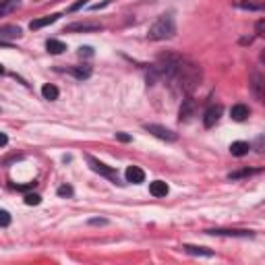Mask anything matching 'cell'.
<instances>
[{
    "mask_svg": "<svg viewBox=\"0 0 265 265\" xmlns=\"http://www.w3.org/2000/svg\"><path fill=\"white\" fill-rule=\"evenodd\" d=\"M149 193L153 195V197H166V195H168V184L164 181H153L149 184Z\"/></svg>",
    "mask_w": 265,
    "mask_h": 265,
    "instance_id": "4fadbf2b",
    "label": "cell"
},
{
    "mask_svg": "<svg viewBox=\"0 0 265 265\" xmlns=\"http://www.w3.org/2000/svg\"><path fill=\"white\" fill-rule=\"evenodd\" d=\"M87 162H89V166H91V170H93V172H98V174L106 176L108 181H112V182H120V181H118V172H116L114 168L106 166L104 162L96 160V158H93V155H87Z\"/></svg>",
    "mask_w": 265,
    "mask_h": 265,
    "instance_id": "3957f363",
    "label": "cell"
},
{
    "mask_svg": "<svg viewBox=\"0 0 265 265\" xmlns=\"http://www.w3.org/2000/svg\"><path fill=\"white\" fill-rule=\"evenodd\" d=\"M71 73L77 77V79H87V77L91 75V66H87V65L75 66V68H71Z\"/></svg>",
    "mask_w": 265,
    "mask_h": 265,
    "instance_id": "ffe728a7",
    "label": "cell"
},
{
    "mask_svg": "<svg viewBox=\"0 0 265 265\" xmlns=\"http://www.w3.org/2000/svg\"><path fill=\"white\" fill-rule=\"evenodd\" d=\"M220 116H222V106L217 104V106H209L207 108V112L203 116V124H205V129H212L217 124V120H220Z\"/></svg>",
    "mask_w": 265,
    "mask_h": 265,
    "instance_id": "5b68a950",
    "label": "cell"
},
{
    "mask_svg": "<svg viewBox=\"0 0 265 265\" xmlns=\"http://www.w3.org/2000/svg\"><path fill=\"white\" fill-rule=\"evenodd\" d=\"M234 4L236 6H243V9H248V11H259L261 6H263L259 0H257V2H251V0H236Z\"/></svg>",
    "mask_w": 265,
    "mask_h": 265,
    "instance_id": "44dd1931",
    "label": "cell"
},
{
    "mask_svg": "<svg viewBox=\"0 0 265 265\" xmlns=\"http://www.w3.org/2000/svg\"><path fill=\"white\" fill-rule=\"evenodd\" d=\"M89 224H106V220H89Z\"/></svg>",
    "mask_w": 265,
    "mask_h": 265,
    "instance_id": "4dcf8cb0",
    "label": "cell"
},
{
    "mask_svg": "<svg viewBox=\"0 0 265 265\" xmlns=\"http://www.w3.org/2000/svg\"><path fill=\"white\" fill-rule=\"evenodd\" d=\"M58 195L60 197H65V195L68 197V195H73V189L71 186H66V184H62V186H58Z\"/></svg>",
    "mask_w": 265,
    "mask_h": 265,
    "instance_id": "cb8c5ba5",
    "label": "cell"
},
{
    "mask_svg": "<svg viewBox=\"0 0 265 265\" xmlns=\"http://www.w3.org/2000/svg\"><path fill=\"white\" fill-rule=\"evenodd\" d=\"M40 201H42V197H40V195H35V193L33 195H31V193L25 195V203L27 205H40Z\"/></svg>",
    "mask_w": 265,
    "mask_h": 265,
    "instance_id": "603a6c76",
    "label": "cell"
},
{
    "mask_svg": "<svg viewBox=\"0 0 265 265\" xmlns=\"http://www.w3.org/2000/svg\"><path fill=\"white\" fill-rule=\"evenodd\" d=\"M21 0H0V17H4V15H11L19 9Z\"/></svg>",
    "mask_w": 265,
    "mask_h": 265,
    "instance_id": "7c38bea8",
    "label": "cell"
},
{
    "mask_svg": "<svg viewBox=\"0 0 265 265\" xmlns=\"http://www.w3.org/2000/svg\"><path fill=\"white\" fill-rule=\"evenodd\" d=\"M207 234H214V236H253L251 230H207Z\"/></svg>",
    "mask_w": 265,
    "mask_h": 265,
    "instance_id": "30bf717a",
    "label": "cell"
},
{
    "mask_svg": "<svg viewBox=\"0 0 265 265\" xmlns=\"http://www.w3.org/2000/svg\"><path fill=\"white\" fill-rule=\"evenodd\" d=\"M85 2H87V0H79V2H75V4H73V6H71V9H68V11L73 13V11H77V9H81V6H83Z\"/></svg>",
    "mask_w": 265,
    "mask_h": 265,
    "instance_id": "83f0119b",
    "label": "cell"
},
{
    "mask_svg": "<svg viewBox=\"0 0 265 265\" xmlns=\"http://www.w3.org/2000/svg\"><path fill=\"white\" fill-rule=\"evenodd\" d=\"M124 178L127 182H132V184H141L145 181V172L139 166H129L127 172H124Z\"/></svg>",
    "mask_w": 265,
    "mask_h": 265,
    "instance_id": "8992f818",
    "label": "cell"
},
{
    "mask_svg": "<svg viewBox=\"0 0 265 265\" xmlns=\"http://www.w3.org/2000/svg\"><path fill=\"white\" fill-rule=\"evenodd\" d=\"M46 50H48L50 54H62L66 50V46L62 44L60 40H48V42H46Z\"/></svg>",
    "mask_w": 265,
    "mask_h": 265,
    "instance_id": "ac0fdd59",
    "label": "cell"
},
{
    "mask_svg": "<svg viewBox=\"0 0 265 265\" xmlns=\"http://www.w3.org/2000/svg\"><path fill=\"white\" fill-rule=\"evenodd\" d=\"M170 85H172V89L176 93H181V96H189V93L195 91V87L199 85L201 81V68L197 65H193V62H186V60H178V65L174 68L172 77H170Z\"/></svg>",
    "mask_w": 265,
    "mask_h": 265,
    "instance_id": "6da1fadb",
    "label": "cell"
},
{
    "mask_svg": "<svg viewBox=\"0 0 265 265\" xmlns=\"http://www.w3.org/2000/svg\"><path fill=\"white\" fill-rule=\"evenodd\" d=\"M248 149H251V145H248L247 141H234V143L230 145V153L236 155V158H243V155H247Z\"/></svg>",
    "mask_w": 265,
    "mask_h": 265,
    "instance_id": "9a60e30c",
    "label": "cell"
},
{
    "mask_svg": "<svg viewBox=\"0 0 265 265\" xmlns=\"http://www.w3.org/2000/svg\"><path fill=\"white\" fill-rule=\"evenodd\" d=\"M102 29L99 23H73V25H66V31H98Z\"/></svg>",
    "mask_w": 265,
    "mask_h": 265,
    "instance_id": "5bb4252c",
    "label": "cell"
},
{
    "mask_svg": "<svg viewBox=\"0 0 265 265\" xmlns=\"http://www.w3.org/2000/svg\"><path fill=\"white\" fill-rule=\"evenodd\" d=\"M263 27H265V23H263V21L257 23V33H259V35H263Z\"/></svg>",
    "mask_w": 265,
    "mask_h": 265,
    "instance_id": "f546056e",
    "label": "cell"
},
{
    "mask_svg": "<svg viewBox=\"0 0 265 265\" xmlns=\"http://www.w3.org/2000/svg\"><path fill=\"white\" fill-rule=\"evenodd\" d=\"M248 174H253V170H243V172H234V174H230V178H240V176H248Z\"/></svg>",
    "mask_w": 265,
    "mask_h": 265,
    "instance_id": "4316f807",
    "label": "cell"
},
{
    "mask_svg": "<svg viewBox=\"0 0 265 265\" xmlns=\"http://www.w3.org/2000/svg\"><path fill=\"white\" fill-rule=\"evenodd\" d=\"M251 89L255 93V98L259 99V102H263V77L259 73H253V77H251Z\"/></svg>",
    "mask_w": 265,
    "mask_h": 265,
    "instance_id": "8fae6325",
    "label": "cell"
},
{
    "mask_svg": "<svg viewBox=\"0 0 265 265\" xmlns=\"http://www.w3.org/2000/svg\"><path fill=\"white\" fill-rule=\"evenodd\" d=\"M116 139H118V141H122V143H129V141H131V135H124V132H116Z\"/></svg>",
    "mask_w": 265,
    "mask_h": 265,
    "instance_id": "484cf974",
    "label": "cell"
},
{
    "mask_svg": "<svg viewBox=\"0 0 265 265\" xmlns=\"http://www.w3.org/2000/svg\"><path fill=\"white\" fill-rule=\"evenodd\" d=\"M195 110H197V102L191 98L182 99V106H181V120H189L191 116L195 114Z\"/></svg>",
    "mask_w": 265,
    "mask_h": 265,
    "instance_id": "52a82bcc",
    "label": "cell"
},
{
    "mask_svg": "<svg viewBox=\"0 0 265 265\" xmlns=\"http://www.w3.org/2000/svg\"><path fill=\"white\" fill-rule=\"evenodd\" d=\"M15 37H21V27H17V25H4V27H0V42L15 40Z\"/></svg>",
    "mask_w": 265,
    "mask_h": 265,
    "instance_id": "ba28073f",
    "label": "cell"
},
{
    "mask_svg": "<svg viewBox=\"0 0 265 265\" xmlns=\"http://www.w3.org/2000/svg\"><path fill=\"white\" fill-rule=\"evenodd\" d=\"M11 224V214L6 209H0V228H6Z\"/></svg>",
    "mask_w": 265,
    "mask_h": 265,
    "instance_id": "7402d4cb",
    "label": "cell"
},
{
    "mask_svg": "<svg viewBox=\"0 0 265 265\" xmlns=\"http://www.w3.org/2000/svg\"><path fill=\"white\" fill-rule=\"evenodd\" d=\"M145 131L151 132V135H155L158 139H164V141H176L178 135L174 131H170L166 127H160V124H145Z\"/></svg>",
    "mask_w": 265,
    "mask_h": 265,
    "instance_id": "277c9868",
    "label": "cell"
},
{
    "mask_svg": "<svg viewBox=\"0 0 265 265\" xmlns=\"http://www.w3.org/2000/svg\"><path fill=\"white\" fill-rule=\"evenodd\" d=\"M91 54H93V50L89 48V46H85V48L81 46V48H79V56H91Z\"/></svg>",
    "mask_w": 265,
    "mask_h": 265,
    "instance_id": "d4e9b609",
    "label": "cell"
},
{
    "mask_svg": "<svg viewBox=\"0 0 265 265\" xmlns=\"http://www.w3.org/2000/svg\"><path fill=\"white\" fill-rule=\"evenodd\" d=\"M176 33V23L172 15H160L158 19L153 21V25L147 31V37L153 42H160V40H170L174 37Z\"/></svg>",
    "mask_w": 265,
    "mask_h": 265,
    "instance_id": "7a4b0ae2",
    "label": "cell"
},
{
    "mask_svg": "<svg viewBox=\"0 0 265 265\" xmlns=\"http://www.w3.org/2000/svg\"><path fill=\"white\" fill-rule=\"evenodd\" d=\"M0 75H4V66L2 65H0Z\"/></svg>",
    "mask_w": 265,
    "mask_h": 265,
    "instance_id": "1f68e13d",
    "label": "cell"
},
{
    "mask_svg": "<svg viewBox=\"0 0 265 265\" xmlns=\"http://www.w3.org/2000/svg\"><path fill=\"white\" fill-rule=\"evenodd\" d=\"M42 96L46 98V99H58V87L56 85H50V83H46L44 87H42Z\"/></svg>",
    "mask_w": 265,
    "mask_h": 265,
    "instance_id": "d6986e66",
    "label": "cell"
},
{
    "mask_svg": "<svg viewBox=\"0 0 265 265\" xmlns=\"http://www.w3.org/2000/svg\"><path fill=\"white\" fill-rule=\"evenodd\" d=\"M248 114H251V110L245 106V104H236V106H232V110H230V116H232V120H236V122H243L248 118Z\"/></svg>",
    "mask_w": 265,
    "mask_h": 265,
    "instance_id": "9c48e42d",
    "label": "cell"
},
{
    "mask_svg": "<svg viewBox=\"0 0 265 265\" xmlns=\"http://www.w3.org/2000/svg\"><path fill=\"white\" fill-rule=\"evenodd\" d=\"M6 143H9V137H6L4 132H0V147H4Z\"/></svg>",
    "mask_w": 265,
    "mask_h": 265,
    "instance_id": "f1b7e54d",
    "label": "cell"
},
{
    "mask_svg": "<svg viewBox=\"0 0 265 265\" xmlns=\"http://www.w3.org/2000/svg\"><path fill=\"white\" fill-rule=\"evenodd\" d=\"M58 17H60V15H48V17L35 19V21H31V23H29V27L33 29V31H35V29H42V27H46V25H52V23L56 21Z\"/></svg>",
    "mask_w": 265,
    "mask_h": 265,
    "instance_id": "2e32d148",
    "label": "cell"
},
{
    "mask_svg": "<svg viewBox=\"0 0 265 265\" xmlns=\"http://www.w3.org/2000/svg\"><path fill=\"white\" fill-rule=\"evenodd\" d=\"M189 255H199V257H214V251H209L205 247H195V245H184L182 247Z\"/></svg>",
    "mask_w": 265,
    "mask_h": 265,
    "instance_id": "e0dca14e",
    "label": "cell"
}]
</instances>
